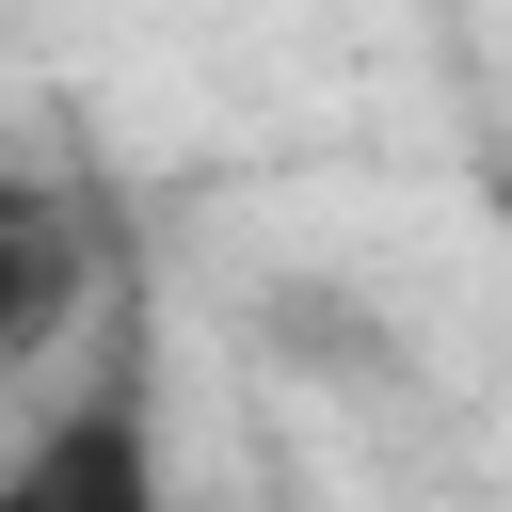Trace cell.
I'll return each mask as SVG.
<instances>
[{"label":"cell","mask_w":512,"mask_h":512,"mask_svg":"<svg viewBox=\"0 0 512 512\" xmlns=\"http://www.w3.org/2000/svg\"><path fill=\"white\" fill-rule=\"evenodd\" d=\"M0 512H176V480H160V400H144V320L0 448Z\"/></svg>","instance_id":"6da1fadb"},{"label":"cell","mask_w":512,"mask_h":512,"mask_svg":"<svg viewBox=\"0 0 512 512\" xmlns=\"http://www.w3.org/2000/svg\"><path fill=\"white\" fill-rule=\"evenodd\" d=\"M64 304H80V224H64V192H48V176H16V160H0V368H16Z\"/></svg>","instance_id":"7a4b0ae2"}]
</instances>
